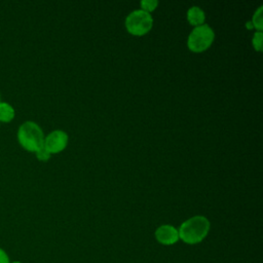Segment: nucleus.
<instances>
[{
  "label": "nucleus",
  "mask_w": 263,
  "mask_h": 263,
  "mask_svg": "<svg viewBox=\"0 0 263 263\" xmlns=\"http://www.w3.org/2000/svg\"><path fill=\"white\" fill-rule=\"evenodd\" d=\"M35 154H36L37 159L40 160V161H47V160L50 158V155H51V154L45 149L44 146H42L39 150H37V151L35 152Z\"/></svg>",
  "instance_id": "nucleus-12"
},
{
  "label": "nucleus",
  "mask_w": 263,
  "mask_h": 263,
  "mask_svg": "<svg viewBox=\"0 0 263 263\" xmlns=\"http://www.w3.org/2000/svg\"><path fill=\"white\" fill-rule=\"evenodd\" d=\"M10 263H23V262H21L18 260H14V261H10Z\"/></svg>",
  "instance_id": "nucleus-14"
},
{
  "label": "nucleus",
  "mask_w": 263,
  "mask_h": 263,
  "mask_svg": "<svg viewBox=\"0 0 263 263\" xmlns=\"http://www.w3.org/2000/svg\"><path fill=\"white\" fill-rule=\"evenodd\" d=\"M210 221L204 216H193L184 221L178 229L179 239L187 245L201 242L210 231Z\"/></svg>",
  "instance_id": "nucleus-1"
},
{
  "label": "nucleus",
  "mask_w": 263,
  "mask_h": 263,
  "mask_svg": "<svg viewBox=\"0 0 263 263\" xmlns=\"http://www.w3.org/2000/svg\"><path fill=\"white\" fill-rule=\"evenodd\" d=\"M187 20L192 26H201L204 23L205 14L198 6H192L187 11Z\"/></svg>",
  "instance_id": "nucleus-7"
},
{
  "label": "nucleus",
  "mask_w": 263,
  "mask_h": 263,
  "mask_svg": "<svg viewBox=\"0 0 263 263\" xmlns=\"http://www.w3.org/2000/svg\"><path fill=\"white\" fill-rule=\"evenodd\" d=\"M18 144L29 152H36L44 144V134L38 123L27 120L23 122L16 133Z\"/></svg>",
  "instance_id": "nucleus-2"
},
{
  "label": "nucleus",
  "mask_w": 263,
  "mask_h": 263,
  "mask_svg": "<svg viewBox=\"0 0 263 263\" xmlns=\"http://www.w3.org/2000/svg\"><path fill=\"white\" fill-rule=\"evenodd\" d=\"M0 263H10V258L6 251L0 248Z\"/></svg>",
  "instance_id": "nucleus-13"
},
{
  "label": "nucleus",
  "mask_w": 263,
  "mask_h": 263,
  "mask_svg": "<svg viewBox=\"0 0 263 263\" xmlns=\"http://www.w3.org/2000/svg\"><path fill=\"white\" fill-rule=\"evenodd\" d=\"M252 43H253V46L256 50H258V51L262 50V32L261 31H257L253 35Z\"/></svg>",
  "instance_id": "nucleus-11"
},
{
  "label": "nucleus",
  "mask_w": 263,
  "mask_h": 263,
  "mask_svg": "<svg viewBox=\"0 0 263 263\" xmlns=\"http://www.w3.org/2000/svg\"><path fill=\"white\" fill-rule=\"evenodd\" d=\"M253 28H256L258 31L262 30V6H260L254 13L253 20H252Z\"/></svg>",
  "instance_id": "nucleus-9"
},
{
  "label": "nucleus",
  "mask_w": 263,
  "mask_h": 263,
  "mask_svg": "<svg viewBox=\"0 0 263 263\" xmlns=\"http://www.w3.org/2000/svg\"><path fill=\"white\" fill-rule=\"evenodd\" d=\"M68 144V135L61 129H55L44 137L43 146L50 153H59L63 151Z\"/></svg>",
  "instance_id": "nucleus-5"
},
{
  "label": "nucleus",
  "mask_w": 263,
  "mask_h": 263,
  "mask_svg": "<svg viewBox=\"0 0 263 263\" xmlns=\"http://www.w3.org/2000/svg\"><path fill=\"white\" fill-rule=\"evenodd\" d=\"M0 102H1V95H0Z\"/></svg>",
  "instance_id": "nucleus-15"
},
{
  "label": "nucleus",
  "mask_w": 263,
  "mask_h": 263,
  "mask_svg": "<svg viewBox=\"0 0 263 263\" xmlns=\"http://www.w3.org/2000/svg\"><path fill=\"white\" fill-rule=\"evenodd\" d=\"M215 39V33L213 29L203 24L195 27L188 36L187 46L193 52H201L208 49Z\"/></svg>",
  "instance_id": "nucleus-3"
},
{
  "label": "nucleus",
  "mask_w": 263,
  "mask_h": 263,
  "mask_svg": "<svg viewBox=\"0 0 263 263\" xmlns=\"http://www.w3.org/2000/svg\"><path fill=\"white\" fill-rule=\"evenodd\" d=\"M154 235L156 240L163 246H172L179 240L178 229L175 226L170 224H164L159 226L155 230Z\"/></svg>",
  "instance_id": "nucleus-6"
},
{
  "label": "nucleus",
  "mask_w": 263,
  "mask_h": 263,
  "mask_svg": "<svg viewBox=\"0 0 263 263\" xmlns=\"http://www.w3.org/2000/svg\"><path fill=\"white\" fill-rule=\"evenodd\" d=\"M140 5L142 7V10H145L147 12H151L153 11L157 5H158V1H155V0H143L140 2Z\"/></svg>",
  "instance_id": "nucleus-10"
},
{
  "label": "nucleus",
  "mask_w": 263,
  "mask_h": 263,
  "mask_svg": "<svg viewBox=\"0 0 263 263\" xmlns=\"http://www.w3.org/2000/svg\"><path fill=\"white\" fill-rule=\"evenodd\" d=\"M153 25L151 14L145 10L137 9L132 11L125 18V28L128 33L136 36H142L148 33Z\"/></svg>",
  "instance_id": "nucleus-4"
},
{
  "label": "nucleus",
  "mask_w": 263,
  "mask_h": 263,
  "mask_svg": "<svg viewBox=\"0 0 263 263\" xmlns=\"http://www.w3.org/2000/svg\"><path fill=\"white\" fill-rule=\"evenodd\" d=\"M15 116V110L7 102H0V122L8 123L13 120Z\"/></svg>",
  "instance_id": "nucleus-8"
}]
</instances>
